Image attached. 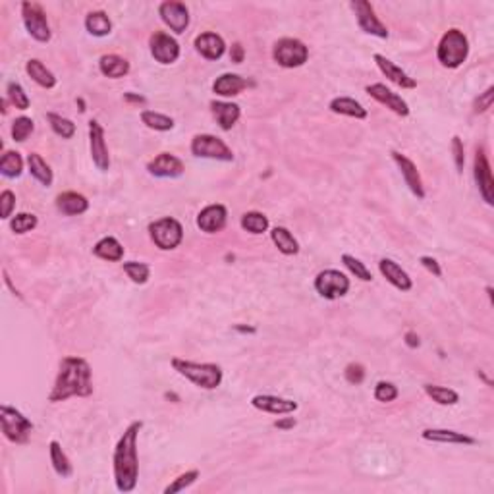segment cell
Instances as JSON below:
<instances>
[{
  "label": "cell",
  "instance_id": "6da1fadb",
  "mask_svg": "<svg viewBox=\"0 0 494 494\" xmlns=\"http://www.w3.org/2000/svg\"><path fill=\"white\" fill-rule=\"evenodd\" d=\"M143 429L141 421H131L124 430L114 448V483L120 493L136 490L139 479V459H137V437Z\"/></svg>",
  "mask_w": 494,
  "mask_h": 494
},
{
  "label": "cell",
  "instance_id": "7a4b0ae2",
  "mask_svg": "<svg viewBox=\"0 0 494 494\" xmlns=\"http://www.w3.org/2000/svg\"><path fill=\"white\" fill-rule=\"evenodd\" d=\"M93 394L91 367L83 358H64L60 361L54 387L50 390L49 401H66L68 398H87Z\"/></svg>",
  "mask_w": 494,
  "mask_h": 494
},
{
  "label": "cell",
  "instance_id": "3957f363",
  "mask_svg": "<svg viewBox=\"0 0 494 494\" xmlns=\"http://www.w3.org/2000/svg\"><path fill=\"white\" fill-rule=\"evenodd\" d=\"M170 363L178 375L186 377L189 382H194L195 387L203 388V390H215L223 382V369L216 363H195V361L182 358H172Z\"/></svg>",
  "mask_w": 494,
  "mask_h": 494
},
{
  "label": "cell",
  "instance_id": "277c9868",
  "mask_svg": "<svg viewBox=\"0 0 494 494\" xmlns=\"http://www.w3.org/2000/svg\"><path fill=\"white\" fill-rule=\"evenodd\" d=\"M469 54V41L459 29H450L446 31L437 49V58L445 68H459L467 60Z\"/></svg>",
  "mask_w": 494,
  "mask_h": 494
},
{
  "label": "cell",
  "instance_id": "5b68a950",
  "mask_svg": "<svg viewBox=\"0 0 494 494\" xmlns=\"http://www.w3.org/2000/svg\"><path fill=\"white\" fill-rule=\"evenodd\" d=\"M0 425H2V435L14 442V445H28L33 423L23 416L20 409L12 406H0Z\"/></svg>",
  "mask_w": 494,
  "mask_h": 494
},
{
  "label": "cell",
  "instance_id": "8992f818",
  "mask_svg": "<svg viewBox=\"0 0 494 494\" xmlns=\"http://www.w3.org/2000/svg\"><path fill=\"white\" fill-rule=\"evenodd\" d=\"M149 236L158 249L172 251L182 244L184 228H182V224L176 218L165 216V218H158V220L149 224Z\"/></svg>",
  "mask_w": 494,
  "mask_h": 494
},
{
  "label": "cell",
  "instance_id": "52a82bcc",
  "mask_svg": "<svg viewBox=\"0 0 494 494\" xmlns=\"http://www.w3.org/2000/svg\"><path fill=\"white\" fill-rule=\"evenodd\" d=\"M272 58H274L276 64L282 66V68H300V66H303L307 62L309 49L305 47V43H301L300 39L284 37V39H278V41L274 43Z\"/></svg>",
  "mask_w": 494,
  "mask_h": 494
},
{
  "label": "cell",
  "instance_id": "ba28073f",
  "mask_svg": "<svg viewBox=\"0 0 494 494\" xmlns=\"http://www.w3.org/2000/svg\"><path fill=\"white\" fill-rule=\"evenodd\" d=\"M192 155L197 158H211V160H223L232 163L234 153L220 137L211 134H199L192 139Z\"/></svg>",
  "mask_w": 494,
  "mask_h": 494
},
{
  "label": "cell",
  "instance_id": "9c48e42d",
  "mask_svg": "<svg viewBox=\"0 0 494 494\" xmlns=\"http://www.w3.org/2000/svg\"><path fill=\"white\" fill-rule=\"evenodd\" d=\"M315 290L324 300H338L350 292V278L336 269H327L317 274Z\"/></svg>",
  "mask_w": 494,
  "mask_h": 494
},
{
  "label": "cell",
  "instance_id": "30bf717a",
  "mask_svg": "<svg viewBox=\"0 0 494 494\" xmlns=\"http://www.w3.org/2000/svg\"><path fill=\"white\" fill-rule=\"evenodd\" d=\"M22 18L23 25L28 29V33L39 43H49L50 41V28L47 14L43 8L35 2H22Z\"/></svg>",
  "mask_w": 494,
  "mask_h": 494
},
{
  "label": "cell",
  "instance_id": "8fae6325",
  "mask_svg": "<svg viewBox=\"0 0 494 494\" xmlns=\"http://www.w3.org/2000/svg\"><path fill=\"white\" fill-rule=\"evenodd\" d=\"M473 178H475V184H477V189H479L481 197L487 203L488 207L494 205V182H493V172H490V165H488V158L485 155V149L483 147H477L475 151V158H473Z\"/></svg>",
  "mask_w": 494,
  "mask_h": 494
},
{
  "label": "cell",
  "instance_id": "7c38bea8",
  "mask_svg": "<svg viewBox=\"0 0 494 494\" xmlns=\"http://www.w3.org/2000/svg\"><path fill=\"white\" fill-rule=\"evenodd\" d=\"M351 8L355 12L359 28L363 29L365 33L379 37V39H388V28L380 22L379 16L375 14L372 4H369L367 0H355V2H351Z\"/></svg>",
  "mask_w": 494,
  "mask_h": 494
},
{
  "label": "cell",
  "instance_id": "4fadbf2b",
  "mask_svg": "<svg viewBox=\"0 0 494 494\" xmlns=\"http://www.w3.org/2000/svg\"><path fill=\"white\" fill-rule=\"evenodd\" d=\"M149 47L158 64H174L180 58L178 41L165 31H155L149 39Z\"/></svg>",
  "mask_w": 494,
  "mask_h": 494
},
{
  "label": "cell",
  "instance_id": "5bb4252c",
  "mask_svg": "<svg viewBox=\"0 0 494 494\" xmlns=\"http://www.w3.org/2000/svg\"><path fill=\"white\" fill-rule=\"evenodd\" d=\"M158 16L160 20L170 28L174 33H184L189 25V10L184 2H176V0H166L158 6Z\"/></svg>",
  "mask_w": 494,
  "mask_h": 494
},
{
  "label": "cell",
  "instance_id": "9a60e30c",
  "mask_svg": "<svg viewBox=\"0 0 494 494\" xmlns=\"http://www.w3.org/2000/svg\"><path fill=\"white\" fill-rule=\"evenodd\" d=\"M89 149H91L93 165L100 172H107L110 168V155H108L107 139H105V129L97 120L89 122Z\"/></svg>",
  "mask_w": 494,
  "mask_h": 494
},
{
  "label": "cell",
  "instance_id": "2e32d148",
  "mask_svg": "<svg viewBox=\"0 0 494 494\" xmlns=\"http://www.w3.org/2000/svg\"><path fill=\"white\" fill-rule=\"evenodd\" d=\"M392 160L400 168L401 178L406 182V186L409 187V192L416 195L417 199H425V186H423L421 174L417 170L416 163L411 158L406 157V155L398 153V151H392Z\"/></svg>",
  "mask_w": 494,
  "mask_h": 494
},
{
  "label": "cell",
  "instance_id": "e0dca14e",
  "mask_svg": "<svg viewBox=\"0 0 494 494\" xmlns=\"http://www.w3.org/2000/svg\"><path fill=\"white\" fill-rule=\"evenodd\" d=\"M365 91L371 95L372 99L377 100V102H380V105H384L387 108H390L394 114L404 116V118L409 116L408 102L401 99L400 95L394 93L392 89H388L384 83H371V86L365 87Z\"/></svg>",
  "mask_w": 494,
  "mask_h": 494
},
{
  "label": "cell",
  "instance_id": "ac0fdd59",
  "mask_svg": "<svg viewBox=\"0 0 494 494\" xmlns=\"http://www.w3.org/2000/svg\"><path fill=\"white\" fill-rule=\"evenodd\" d=\"M184 170V163L172 153H160L147 165V172L155 178H180Z\"/></svg>",
  "mask_w": 494,
  "mask_h": 494
},
{
  "label": "cell",
  "instance_id": "d6986e66",
  "mask_svg": "<svg viewBox=\"0 0 494 494\" xmlns=\"http://www.w3.org/2000/svg\"><path fill=\"white\" fill-rule=\"evenodd\" d=\"M251 406L259 411H266V413H274V416H288L298 409V401L286 400L280 396L257 394L251 398Z\"/></svg>",
  "mask_w": 494,
  "mask_h": 494
},
{
  "label": "cell",
  "instance_id": "ffe728a7",
  "mask_svg": "<svg viewBox=\"0 0 494 494\" xmlns=\"http://www.w3.org/2000/svg\"><path fill=\"white\" fill-rule=\"evenodd\" d=\"M226 220H228V211L224 205H218V203L208 205L197 215V226L201 228V232H207V234L223 232Z\"/></svg>",
  "mask_w": 494,
  "mask_h": 494
},
{
  "label": "cell",
  "instance_id": "44dd1931",
  "mask_svg": "<svg viewBox=\"0 0 494 494\" xmlns=\"http://www.w3.org/2000/svg\"><path fill=\"white\" fill-rule=\"evenodd\" d=\"M372 60H375V64L379 66V70L382 72V76H384L388 81H392L394 86L401 87V89H416L417 87L416 79L409 78L408 73L404 72L400 66H396L394 62H392V60H388L387 57H382V54H375Z\"/></svg>",
  "mask_w": 494,
  "mask_h": 494
},
{
  "label": "cell",
  "instance_id": "7402d4cb",
  "mask_svg": "<svg viewBox=\"0 0 494 494\" xmlns=\"http://www.w3.org/2000/svg\"><path fill=\"white\" fill-rule=\"evenodd\" d=\"M379 271L380 274L387 278V282H390L396 290L400 292H409L413 288V280L409 278V274L404 269H401L396 261L392 259H380L379 261Z\"/></svg>",
  "mask_w": 494,
  "mask_h": 494
},
{
  "label": "cell",
  "instance_id": "603a6c76",
  "mask_svg": "<svg viewBox=\"0 0 494 494\" xmlns=\"http://www.w3.org/2000/svg\"><path fill=\"white\" fill-rule=\"evenodd\" d=\"M421 438L423 440H429V442H437V445H477V438L452 429H425L421 433Z\"/></svg>",
  "mask_w": 494,
  "mask_h": 494
},
{
  "label": "cell",
  "instance_id": "cb8c5ba5",
  "mask_svg": "<svg viewBox=\"0 0 494 494\" xmlns=\"http://www.w3.org/2000/svg\"><path fill=\"white\" fill-rule=\"evenodd\" d=\"M195 49L199 52L201 57L207 58V60H218V58L224 57L226 52V43L220 35L216 33H201L195 39Z\"/></svg>",
  "mask_w": 494,
  "mask_h": 494
},
{
  "label": "cell",
  "instance_id": "d4e9b609",
  "mask_svg": "<svg viewBox=\"0 0 494 494\" xmlns=\"http://www.w3.org/2000/svg\"><path fill=\"white\" fill-rule=\"evenodd\" d=\"M57 208L66 216H78L89 208V201L78 192H64L57 197Z\"/></svg>",
  "mask_w": 494,
  "mask_h": 494
},
{
  "label": "cell",
  "instance_id": "484cf974",
  "mask_svg": "<svg viewBox=\"0 0 494 494\" xmlns=\"http://www.w3.org/2000/svg\"><path fill=\"white\" fill-rule=\"evenodd\" d=\"M211 110H213L216 122H218V126L224 131L234 128L237 120H240V114H242V110H240L236 102H223V100H213L211 102Z\"/></svg>",
  "mask_w": 494,
  "mask_h": 494
},
{
  "label": "cell",
  "instance_id": "4316f807",
  "mask_svg": "<svg viewBox=\"0 0 494 494\" xmlns=\"http://www.w3.org/2000/svg\"><path fill=\"white\" fill-rule=\"evenodd\" d=\"M249 86L247 79H244L237 73H223L215 79L213 83V91L220 97H236L244 91L245 87Z\"/></svg>",
  "mask_w": 494,
  "mask_h": 494
},
{
  "label": "cell",
  "instance_id": "83f0119b",
  "mask_svg": "<svg viewBox=\"0 0 494 494\" xmlns=\"http://www.w3.org/2000/svg\"><path fill=\"white\" fill-rule=\"evenodd\" d=\"M329 108L334 114L350 116V118H355V120H365L369 116L367 108L355 99H351V97H336V99L330 100Z\"/></svg>",
  "mask_w": 494,
  "mask_h": 494
},
{
  "label": "cell",
  "instance_id": "f1b7e54d",
  "mask_svg": "<svg viewBox=\"0 0 494 494\" xmlns=\"http://www.w3.org/2000/svg\"><path fill=\"white\" fill-rule=\"evenodd\" d=\"M99 70L102 76H107L110 79H120L124 76H128L129 62L126 58L118 57V54H105L99 60Z\"/></svg>",
  "mask_w": 494,
  "mask_h": 494
},
{
  "label": "cell",
  "instance_id": "f546056e",
  "mask_svg": "<svg viewBox=\"0 0 494 494\" xmlns=\"http://www.w3.org/2000/svg\"><path fill=\"white\" fill-rule=\"evenodd\" d=\"M95 257L102 259V261H110V263H118L124 259V247L122 244L112 236H107L99 240L93 247Z\"/></svg>",
  "mask_w": 494,
  "mask_h": 494
},
{
  "label": "cell",
  "instance_id": "4dcf8cb0",
  "mask_svg": "<svg viewBox=\"0 0 494 494\" xmlns=\"http://www.w3.org/2000/svg\"><path fill=\"white\" fill-rule=\"evenodd\" d=\"M271 240L272 244L278 247V251L282 253V255H298V251H300V244H298V240L294 237V234L290 232L288 228H284V226H276V228L271 230Z\"/></svg>",
  "mask_w": 494,
  "mask_h": 494
},
{
  "label": "cell",
  "instance_id": "1f68e13d",
  "mask_svg": "<svg viewBox=\"0 0 494 494\" xmlns=\"http://www.w3.org/2000/svg\"><path fill=\"white\" fill-rule=\"evenodd\" d=\"M25 72H28L29 78L35 81L37 86L45 87V89H52V87L57 86V78H54V73L50 72L49 68H47L41 60H37V58L28 60V64H25Z\"/></svg>",
  "mask_w": 494,
  "mask_h": 494
},
{
  "label": "cell",
  "instance_id": "d6a6232c",
  "mask_svg": "<svg viewBox=\"0 0 494 494\" xmlns=\"http://www.w3.org/2000/svg\"><path fill=\"white\" fill-rule=\"evenodd\" d=\"M49 452H50V464H52V469L57 471L58 477H62V479L72 477L73 467H72V464H70V459H68V456L64 454V450H62V446H60V442H58V440H52V442H50Z\"/></svg>",
  "mask_w": 494,
  "mask_h": 494
},
{
  "label": "cell",
  "instance_id": "836d02e7",
  "mask_svg": "<svg viewBox=\"0 0 494 494\" xmlns=\"http://www.w3.org/2000/svg\"><path fill=\"white\" fill-rule=\"evenodd\" d=\"M28 166H29V174H31V176H33L41 186L45 187L52 186V180H54L52 170H50V166L45 163V158L41 157L39 153H31V155H29Z\"/></svg>",
  "mask_w": 494,
  "mask_h": 494
},
{
  "label": "cell",
  "instance_id": "e575fe53",
  "mask_svg": "<svg viewBox=\"0 0 494 494\" xmlns=\"http://www.w3.org/2000/svg\"><path fill=\"white\" fill-rule=\"evenodd\" d=\"M86 29L93 37H107L112 31V22H110L107 12L97 10V12H89L87 14Z\"/></svg>",
  "mask_w": 494,
  "mask_h": 494
},
{
  "label": "cell",
  "instance_id": "d590c367",
  "mask_svg": "<svg viewBox=\"0 0 494 494\" xmlns=\"http://www.w3.org/2000/svg\"><path fill=\"white\" fill-rule=\"evenodd\" d=\"M23 172V158L18 151H6L0 158V174L8 180L20 178Z\"/></svg>",
  "mask_w": 494,
  "mask_h": 494
},
{
  "label": "cell",
  "instance_id": "8d00e7d4",
  "mask_svg": "<svg viewBox=\"0 0 494 494\" xmlns=\"http://www.w3.org/2000/svg\"><path fill=\"white\" fill-rule=\"evenodd\" d=\"M425 392L430 400L437 401L438 406H456L459 401V394L456 390L446 387H437V384H425Z\"/></svg>",
  "mask_w": 494,
  "mask_h": 494
},
{
  "label": "cell",
  "instance_id": "74e56055",
  "mask_svg": "<svg viewBox=\"0 0 494 494\" xmlns=\"http://www.w3.org/2000/svg\"><path fill=\"white\" fill-rule=\"evenodd\" d=\"M240 224H242V228H244L245 232L255 234V236H259V234H263V232L269 230V218H266L263 213H259V211H249V213H245V215L242 216Z\"/></svg>",
  "mask_w": 494,
  "mask_h": 494
},
{
  "label": "cell",
  "instance_id": "f35d334b",
  "mask_svg": "<svg viewBox=\"0 0 494 494\" xmlns=\"http://www.w3.org/2000/svg\"><path fill=\"white\" fill-rule=\"evenodd\" d=\"M47 120H49L50 129H52L58 137H62V139H72V137L76 136V124H73L72 120L64 118V116L57 114V112H49V114H47Z\"/></svg>",
  "mask_w": 494,
  "mask_h": 494
},
{
  "label": "cell",
  "instance_id": "ab89813d",
  "mask_svg": "<svg viewBox=\"0 0 494 494\" xmlns=\"http://www.w3.org/2000/svg\"><path fill=\"white\" fill-rule=\"evenodd\" d=\"M141 122L149 129H155V131H170L174 128V120L170 116L160 114V112H155V110H143L141 112Z\"/></svg>",
  "mask_w": 494,
  "mask_h": 494
},
{
  "label": "cell",
  "instance_id": "60d3db41",
  "mask_svg": "<svg viewBox=\"0 0 494 494\" xmlns=\"http://www.w3.org/2000/svg\"><path fill=\"white\" fill-rule=\"evenodd\" d=\"M124 272L128 274V278L134 284H145L151 276V269L147 263H137V261H126L122 263Z\"/></svg>",
  "mask_w": 494,
  "mask_h": 494
},
{
  "label": "cell",
  "instance_id": "b9f144b4",
  "mask_svg": "<svg viewBox=\"0 0 494 494\" xmlns=\"http://www.w3.org/2000/svg\"><path fill=\"white\" fill-rule=\"evenodd\" d=\"M342 263H344L346 269H348L355 278L363 280V282H371L372 280V272L369 271L365 266V263H361L358 257H353L350 253H344V255H342Z\"/></svg>",
  "mask_w": 494,
  "mask_h": 494
},
{
  "label": "cell",
  "instance_id": "7bdbcfd3",
  "mask_svg": "<svg viewBox=\"0 0 494 494\" xmlns=\"http://www.w3.org/2000/svg\"><path fill=\"white\" fill-rule=\"evenodd\" d=\"M35 129V122L28 118V116H20L16 118L14 124H12V139L18 141V143H23Z\"/></svg>",
  "mask_w": 494,
  "mask_h": 494
},
{
  "label": "cell",
  "instance_id": "ee69618b",
  "mask_svg": "<svg viewBox=\"0 0 494 494\" xmlns=\"http://www.w3.org/2000/svg\"><path fill=\"white\" fill-rule=\"evenodd\" d=\"M37 224H39V220L33 213H20L10 220V228L14 234H28L37 228Z\"/></svg>",
  "mask_w": 494,
  "mask_h": 494
},
{
  "label": "cell",
  "instance_id": "f6af8a7d",
  "mask_svg": "<svg viewBox=\"0 0 494 494\" xmlns=\"http://www.w3.org/2000/svg\"><path fill=\"white\" fill-rule=\"evenodd\" d=\"M6 93H8V100L14 105L18 110H28L29 108V97L28 93H25V89H23L20 83H16V81H10L6 87Z\"/></svg>",
  "mask_w": 494,
  "mask_h": 494
},
{
  "label": "cell",
  "instance_id": "bcb514c9",
  "mask_svg": "<svg viewBox=\"0 0 494 494\" xmlns=\"http://www.w3.org/2000/svg\"><path fill=\"white\" fill-rule=\"evenodd\" d=\"M197 479H199V471H197V469L182 473V475H178V477H176V479H174L172 483L165 488V494L182 493V490H186L187 487H192Z\"/></svg>",
  "mask_w": 494,
  "mask_h": 494
},
{
  "label": "cell",
  "instance_id": "7dc6e473",
  "mask_svg": "<svg viewBox=\"0 0 494 494\" xmlns=\"http://www.w3.org/2000/svg\"><path fill=\"white\" fill-rule=\"evenodd\" d=\"M398 388L392 384V382H387V380H380L375 387V400L382 401V404H388V401H394L398 398Z\"/></svg>",
  "mask_w": 494,
  "mask_h": 494
},
{
  "label": "cell",
  "instance_id": "c3c4849f",
  "mask_svg": "<svg viewBox=\"0 0 494 494\" xmlns=\"http://www.w3.org/2000/svg\"><path fill=\"white\" fill-rule=\"evenodd\" d=\"M14 208H16L14 192L4 189V192L0 194V218H2V220H8V218L12 216V211H14Z\"/></svg>",
  "mask_w": 494,
  "mask_h": 494
},
{
  "label": "cell",
  "instance_id": "681fc988",
  "mask_svg": "<svg viewBox=\"0 0 494 494\" xmlns=\"http://www.w3.org/2000/svg\"><path fill=\"white\" fill-rule=\"evenodd\" d=\"M452 153H454L456 170H458V174H461L464 166H466V149H464V141L459 139V136L452 137Z\"/></svg>",
  "mask_w": 494,
  "mask_h": 494
},
{
  "label": "cell",
  "instance_id": "f907efd6",
  "mask_svg": "<svg viewBox=\"0 0 494 494\" xmlns=\"http://www.w3.org/2000/svg\"><path fill=\"white\" fill-rule=\"evenodd\" d=\"M344 377L350 384H361L365 380V367L361 365V363H350V365L346 367Z\"/></svg>",
  "mask_w": 494,
  "mask_h": 494
},
{
  "label": "cell",
  "instance_id": "816d5d0a",
  "mask_svg": "<svg viewBox=\"0 0 494 494\" xmlns=\"http://www.w3.org/2000/svg\"><path fill=\"white\" fill-rule=\"evenodd\" d=\"M493 99H494V87H488L485 93L479 95V99L475 100V105H473L475 114H483V112H487L488 108L493 107Z\"/></svg>",
  "mask_w": 494,
  "mask_h": 494
},
{
  "label": "cell",
  "instance_id": "f5cc1de1",
  "mask_svg": "<svg viewBox=\"0 0 494 494\" xmlns=\"http://www.w3.org/2000/svg\"><path fill=\"white\" fill-rule=\"evenodd\" d=\"M419 263H421L423 269H427V271H429L430 274H435L437 278L442 276V269H440V265H438V261L435 257H430V255H423V257L419 259Z\"/></svg>",
  "mask_w": 494,
  "mask_h": 494
},
{
  "label": "cell",
  "instance_id": "db71d44e",
  "mask_svg": "<svg viewBox=\"0 0 494 494\" xmlns=\"http://www.w3.org/2000/svg\"><path fill=\"white\" fill-rule=\"evenodd\" d=\"M230 58H232V62H236V64L244 62V47H242L240 43L232 45V50H230Z\"/></svg>",
  "mask_w": 494,
  "mask_h": 494
},
{
  "label": "cell",
  "instance_id": "11a10c76",
  "mask_svg": "<svg viewBox=\"0 0 494 494\" xmlns=\"http://www.w3.org/2000/svg\"><path fill=\"white\" fill-rule=\"evenodd\" d=\"M274 427L278 430H290L295 427V419L294 417H282L278 421H274Z\"/></svg>",
  "mask_w": 494,
  "mask_h": 494
},
{
  "label": "cell",
  "instance_id": "9f6ffc18",
  "mask_svg": "<svg viewBox=\"0 0 494 494\" xmlns=\"http://www.w3.org/2000/svg\"><path fill=\"white\" fill-rule=\"evenodd\" d=\"M404 338H406V344H408L409 348H419V344H421V342H419V336H417L413 330H408Z\"/></svg>",
  "mask_w": 494,
  "mask_h": 494
},
{
  "label": "cell",
  "instance_id": "6f0895ef",
  "mask_svg": "<svg viewBox=\"0 0 494 494\" xmlns=\"http://www.w3.org/2000/svg\"><path fill=\"white\" fill-rule=\"evenodd\" d=\"M124 99L128 100V102H137V105H139V102H141V105H143V102H145V99H143V97H141V95H131V93H126V95H124Z\"/></svg>",
  "mask_w": 494,
  "mask_h": 494
}]
</instances>
